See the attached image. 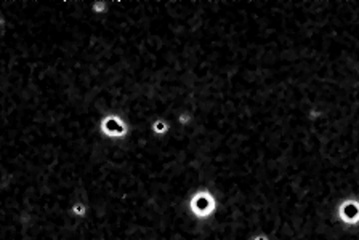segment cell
Wrapping results in <instances>:
<instances>
[{"mask_svg": "<svg viewBox=\"0 0 359 240\" xmlns=\"http://www.w3.org/2000/svg\"><path fill=\"white\" fill-rule=\"evenodd\" d=\"M101 131L106 136H111V138H120V136H124L127 133L124 122L119 117H115V115H108L101 122Z\"/></svg>", "mask_w": 359, "mask_h": 240, "instance_id": "obj_1", "label": "cell"}, {"mask_svg": "<svg viewBox=\"0 0 359 240\" xmlns=\"http://www.w3.org/2000/svg\"><path fill=\"white\" fill-rule=\"evenodd\" d=\"M93 10H95V11H101V10H104V3H103V5H101V3H96V5L93 7Z\"/></svg>", "mask_w": 359, "mask_h": 240, "instance_id": "obj_2", "label": "cell"}]
</instances>
